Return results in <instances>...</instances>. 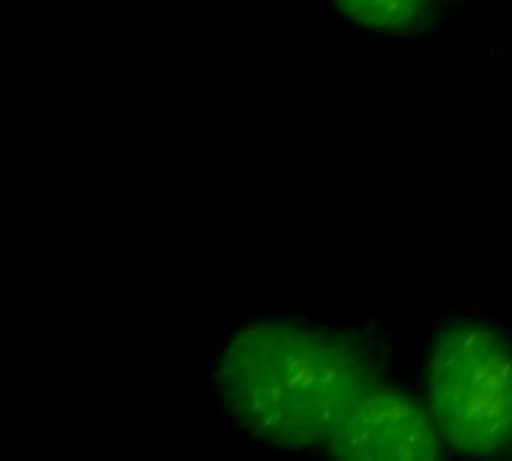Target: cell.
Segmentation results:
<instances>
[{"label":"cell","instance_id":"1","mask_svg":"<svg viewBox=\"0 0 512 461\" xmlns=\"http://www.w3.org/2000/svg\"><path fill=\"white\" fill-rule=\"evenodd\" d=\"M372 384L375 363L363 345L282 318L240 327L216 363V390L231 420L282 450L327 444Z\"/></svg>","mask_w":512,"mask_h":461},{"label":"cell","instance_id":"2","mask_svg":"<svg viewBox=\"0 0 512 461\" xmlns=\"http://www.w3.org/2000/svg\"><path fill=\"white\" fill-rule=\"evenodd\" d=\"M426 405L450 450L471 459L512 453V345L459 321L438 333L426 363Z\"/></svg>","mask_w":512,"mask_h":461},{"label":"cell","instance_id":"3","mask_svg":"<svg viewBox=\"0 0 512 461\" xmlns=\"http://www.w3.org/2000/svg\"><path fill=\"white\" fill-rule=\"evenodd\" d=\"M441 429L414 396L372 384L327 441L333 456L354 461H432L444 453Z\"/></svg>","mask_w":512,"mask_h":461},{"label":"cell","instance_id":"4","mask_svg":"<svg viewBox=\"0 0 512 461\" xmlns=\"http://www.w3.org/2000/svg\"><path fill=\"white\" fill-rule=\"evenodd\" d=\"M348 21L381 36L420 33L435 9V0H330Z\"/></svg>","mask_w":512,"mask_h":461}]
</instances>
